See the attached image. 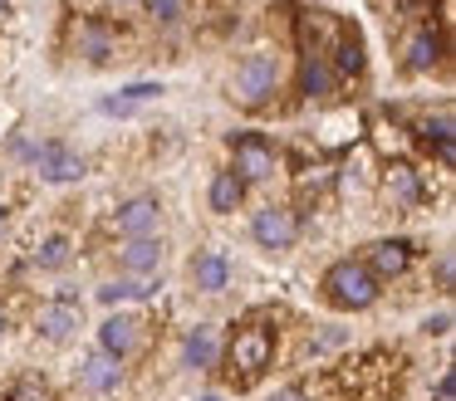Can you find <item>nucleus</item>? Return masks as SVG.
Returning a JSON list of instances; mask_svg holds the SVG:
<instances>
[{
    "label": "nucleus",
    "instance_id": "f257e3e1",
    "mask_svg": "<svg viewBox=\"0 0 456 401\" xmlns=\"http://www.w3.org/2000/svg\"><path fill=\"white\" fill-rule=\"evenodd\" d=\"M270 357H275V333L265 328V323H246V328L231 333V342L221 348V362H226V377L236 391L256 387L260 377H265Z\"/></svg>",
    "mask_w": 456,
    "mask_h": 401
},
{
    "label": "nucleus",
    "instance_id": "f03ea898",
    "mask_svg": "<svg viewBox=\"0 0 456 401\" xmlns=\"http://www.w3.org/2000/svg\"><path fill=\"white\" fill-rule=\"evenodd\" d=\"M324 299L334 303V309H344V313H363V309H373L378 303V293H383V284L373 279V274L363 269V260H334L324 269Z\"/></svg>",
    "mask_w": 456,
    "mask_h": 401
},
{
    "label": "nucleus",
    "instance_id": "7ed1b4c3",
    "mask_svg": "<svg viewBox=\"0 0 456 401\" xmlns=\"http://www.w3.org/2000/svg\"><path fill=\"white\" fill-rule=\"evenodd\" d=\"M280 93V54L275 49H256V54L240 59L236 78H231V98L240 108H265Z\"/></svg>",
    "mask_w": 456,
    "mask_h": 401
},
{
    "label": "nucleus",
    "instance_id": "20e7f679",
    "mask_svg": "<svg viewBox=\"0 0 456 401\" xmlns=\"http://www.w3.org/2000/svg\"><path fill=\"white\" fill-rule=\"evenodd\" d=\"M231 172H236L246 186H250V181H270V176L280 172L275 142H270V137H260V132L231 137Z\"/></svg>",
    "mask_w": 456,
    "mask_h": 401
},
{
    "label": "nucleus",
    "instance_id": "39448f33",
    "mask_svg": "<svg viewBox=\"0 0 456 401\" xmlns=\"http://www.w3.org/2000/svg\"><path fill=\"white\" fill-rule=\"evenodd\" d=\"M250 235H256L260 250H289L299 240V211L295 205H260L256 221H250Z\"/></svg>",
    "mask_w": 456,
    "mask_h": 401
},
{
    "label": "nucleus",
    "instance_id": "423d86ee",
    "mask_svg": "<svg viewBox=\"0 0 456 401\" xmlns=\"http://www.w3.org/2000/svg\"><path fill=\"white\" fill-rule=\"evenodd\" d=\"M84 328V303L74 299H50L35 309V333H40L45 342H54V348H64V342H74Z\"/></svg>",
    "mask_w": 456,
    "mask_h": 401
},
{
    "label": "nucleus",
    "instance_id": "0eeeda50",
    "mask_svg": "<svg viewBox=\"0 0 456 401\" xmlns=\"http://www.w3.org/2000/svg\"><path fill=\"white\" fill-rule=\"evenodd\" d=\"M109 225L123 240H148V235L162 230V201L158 196H133V201H123L118 211H113Z\"/></svg>",
    "mask_w": 456,
    "mask_h": 401
},
{
    "label": "nucleus",
    "instance_id": "6e6552de",
    "mask_svg": "<svg viewBox=\"0 0 456 401\" xmlns=\"http://www.w3.org/2000/svg\"><path fill=\"white\" fill-rule=\"evenodd\" d=\"M25 162H35V172H40L45 181H54V186L79 181V176H84V156L74 152V147H64V142H40V147H25Z\"/></svg>",
    "mask_w": 456,
    "mask_h": 401
},
{
    "label": "nucleus",
    "instance_id": "1a4fd4ad",
    "mask_svg": "<svg viewBox=\"0 0 456 401\" xmlns=\"http://www.w3.org/2000/svg\"><path fill=\"white\" fill-rule=\"evenodd\" d=\"M142 338H148V323L133 318V313H109V318L99 323V352H109V357L128 362L133 352L142 348Z\"/></svg>",
    "mask_w": 456,
    "mask_h": 401
},
{
    "label": "nucleus",
    "instance_id": "9d476101",
    "mask_svg": "<svg viewBox=\"0 0 456 401\" xmlns=\"http://www.w3.org/2000/svg\"><path fill=\"white\" fill-rule=\"evenodd\" d=\"M378 186H383V201L393 205V211H412V205L427 201V181L412 162H387Z\"/></svg>",
    "mask_w": 456,
    "mask_h": 401
},
{
    "label": "nucleus",
    "instance_id": "9b49d317",
    "mask_svg": "<svg viewBox=\"0 0 456 401\" xmlns=\"http://www.w3.org/2000/svg\"><path fill=\"white\" fill-rule=\"evenodd\" d=\"M412 260H417V245L403 240V235H397V240H373V245L363 250V269L373 274L378 284L407 274V269H412Z\"/></svg>",
    "mask_w": 456,
    "mask_h": 401
},
{
    "label": "nucleus",
    "instance_id": "f8f14e48",
    "mask_svg": "<svg viewBox=\"0 0 456 401\" xmlns=\"http://www.w3.org/2000/svg\"><path fill=\"white\" fill-rule=\"evenodd\" d=\"M187 279H191V289H197V293L231 289V260H226V250H197V254H191V264H187Z\"/></svg>",
    "mask_w": 456,
    "mask_h": 401
},
{
    "label": "nucleus",
    "instance_id": "ddd939ff",
    "mask_svg": "<svg viewBox=\"0 0 456 401\" xmlns=\"http://www.w3.org/2000/svg\"><path fill=\"white\" fill-rule=\"evenodd\" d=\"M123 377H128V372H123V362L109 357V352H99V348H94L89 357L79 362V387L94 391V397H109V391H118Z\"/></svg>",
    "mask_w": 456,
    "mask_h": 401
},
{
    "label": "nucleus",
    "instance_id": "4468645a",
    "mask_svg": "<svg viewBox=\"0 0 456 401\" xmlns=\"http://www.w3.org/2000/svg\"><path fill=\"white\" fill-rule=\"evenodd\" d=\"M436 64H442V35H436L432 25L412 29L407 44H403V68L407 74H432Z\"/></svg>",
    "mask_w": 456,
    "mask_h": 401
},
{
    "label": "nucleus",
    "instance_id": "2eb2a0df",
    "mask_svg": "<svg viewBox=\"0 0 456 401\" xmlns=\"http://www.w3.org/2000/svg\"><path fill=\"white\" fill-rule=\"evenodd\" d=\"M182 362H187L191 372H211L221 362V333L211 328V323H197V328H187V342H182Z\"/></svg>",
    "mask_w": 456,
    "mask_h": 401
},
{
    "label": "nucleus",
    "instance_id": "dca6fc26",
    "mask_svg": "<svg viewBox=\"0 0 456 401\" xmlns=\"http://www.w3.org/2000/svg\"><path fill=\"white\" fill-rule=\"evenodd\" d=\"M74 49H79L89 64H109V59L118 54V35H113L103 20H79V29H74Z\"/></svg>",
    "mask_w": 456,
    "mask_h": 401
},
{
    "label": "nucleus",
    "instance_id": "f3484780",
    "mask_svg": "<svg viewBox=\"0 0 456 401\" xmlns=\"http://www.w3.org/2000/svg\"><path fill=\"white\" fill-rule=\"evenodd\" d=\"M334 84H338V78H334V68H329L324 49H305V54H299V93L319 103V98L334 93Z\"/></svg>",
    "mask_w": 456,
    "mask_h": 401
},
{
    "label": "nucleus",
    "instance_id": "a211bd4d",
    "mask_svg": "<svg viewBox=\"0 0 456 401\" xmlns=\"http://www.w3.org/2000/svg\"><path fill=\"white\" fill-rule=\"evenodd\" d=\"M118 269L123 274H158L162 269V240L158 235H148V240H123V250H118Z\"/></svg>",
    "mask_w": 456,
    "mask_h": 401
},
{
    "label": "nucleus",
    "instance_id": "6ab92c4d",
    "mask_svg": "<svg viewBox=\"0 0 456 401\" xmlns=\"http://www.w3.org/2000/svg\"><path fill=\"white\" fill-rule=\"evenodd\" d=\"M162 289V279L158 274H118V279H109V284H99V303H128V299H152V293Z\"/></svg>",
    "mask_w": 456,
    "mask_h": 401
},
{
    "label": "nucleus",
    "instance_id": "aec40b11",
    "mask_svg": "<svg viewBox=\"0 0 456 401\" xmlns=\"http://www.w3.org/2000/svg\"><path fill=\"white\" fill-rule=\"evenodd\" d=\"M329 68H334V78L363 74V39H358L354 29H338L334 35V59H329Z\"/></svg>",
    "mask_w": 456,
    "mask_h": 401
},
{
    "label": "nucleus",
    "instance_id": "412c9836",
    "mask_svg": "<svg viewBox=\"0 0 456 401\" xmlns=\"http://www.w3.org/2000/svg\"><path fill=\"white\" fill-rule=\"evenodd\" d=\"M240 201H246V181H240L231 166L211 176V191H207V205H211V211H216V215H231Z\"/></svg>",
    "mask_w": 456,
    "mask_h": 401
},
{
    "label": "nucleus",
    "instance_id": "4be33fe9",
    "mask_svg": "<svg viewBox=\"0 0 456 401\" xmlns=\"http://www.w3.org/2000/svg\"><path fill=\"white\" fill-rule=\"evenodd\" d=\"M69 260H74V240H69V235H45V240L30 250V264H35V269H50V274L64 269Z\"/></svg>",
    "mask_w": 456,
    "mask_h": 401
},
{
    "label": "nucleus",
    "instance_id": "5701e85b",
    "mask_svg": "<svg viewBox=\"0 0 456 401\" xmlns=\"http://www.w3.org/2000/svg\"><path fill=\"white\" fill-rule=\"evenodd\" d=\"M373 142L383 147L393 162H407V156H403L407 152V137H403V127H397L393 117H378V123H373Z\"/></svg>",
    "mask_w": 456,
    "mask_h": 401
},
{
    "label": "nucleus",
    "instance_id": "b1692460",
    "mask_svg": "<svg viewBox=\"0 0 456 401\" xmlns=\"http://www.w3.org/2000/svg\"><path fill=\"white\" fill-rule=\"evenodd\" d=\"M142 5H148L152 25H162V29H172L182 15H187V0H142Z\"/></svg>",
    "mask_w": 456,
    "mask_h": 401
},
{
    "label": "nucleus",
    "instance_id": "393cba45",
    "mask_svg": "<svg viewBox=\"0 0 456 401\" xmlns=\"http://www.w3.org/2000/svg\"><path fill=\"white\" fill-rule=\"evenodd\" d=\"M11 401H54V397H50V387H45L40 377H20L15 391H11Z\"/></svg>",
    "mask_w": 456,
    "mask_h": 401
},
{
    "label": "nucleus",
    "instance_id": "a878e982",
    "mask_svg": "<svg viewBox=\"0 0 456 401\" xmlns=\"http://www.w3.org/2000/svg\"><path fill=\"white\" fill-rule=\"evenodd\" d=\"M422 137H427V142H436V147H442V142H452V113L427 117V123H422Z\"/></svg>",
    "mask_w": 456,
    "mask_h": 401
},
{
    "label": "nucleus",
    "instance_id": "bb28decb",
    "mask_svg": "<svg viewBox=\"0 0 456 401\" xmlns=\"http://www.w3.org/2000/svg\"><path fill=\"white\" fill-rule=\"evenodd\" d=\"M158 93H162V84H148V78H142V84L123 88V103H148V98H158Z\"/></svg>",
    "mask_w": 456,
    "mask_h": 401
},
{
    "label": "nucleus",
    "instance_id": "cd10ccee",
    "mask_svg": "<svg viewBox=\"0 0 456 401\" xmlns=\"http://www.w3.org/2000/svg\"><path fill=\"white\" fill-rule=\"evenodd\" d=\"M422 333H427V338H446V333H452V313H436V318H427Z\"/></svg>",
    "mask_w": 456,
    "mask_h": 401
},
{
    "label": "nucleus",
    "instance_id": "c85d7f7f",
    "mask_svg": "<svg viewBox=\"0 0 456 401\" xmlns=\"http://www.w3.org/2000/svg\"><path fill=\"white\" fill-rule=\"evenodd\" d=\"M265 401H314V397H309L305 387H280L275 397H265Z\"/></svg>",
    "mask_w": 456,
    "mask_h": 401
},
{
    "label": "nucleus",
    "instance_id": "c756f323",
    "mask_svg": "<svg viewBox=\"0 0 456 401\" xmlns=\"http://www.w3.org/2000/svg\"><path fill=\"white\" fill-rule=\"evenodd\" d=\"M436 401H456V377L452 372H442V381H436Z\"/></svg>",
    "mask_w": 456,
    "mask_h": 401
},
{
    "label": "nucleus",
    "instance_id": "7c9ffc66",
    "mask_svg": "<svg viewBox=\"0 0 456 401\" xmlns=\"http://www.w3.org/2000/svg\"><path fill=\"white\" fill-rule=\"evenodd\" d=\"M103 113H113V117H128V113H133V103H123V98H103Z\"/></svg>",
    "mask_w": 456,
    "mask_h": 401
},
{
    "label": "nucleus",
    "instance_id": "2f4dec72",
    "mask_svg": "<svg viewBox=\"0 0 456 401\" xmlns=\"http://www.w3.org/2000/svg\"><path fill=\"white\" fill-rule=\"evenodd\" d=\"M5 333H11V313L0 309V342H5Z\"/></svg>",
    "mask_w": 456,
    "mask_h": 401
},
{
    "label": "nucleus",
    "instance_id": "473e14b6",
    "mask_svg": "<svg viewBox=\"0 0 456 401\" xmlns=\"http://www.w3.org/2000/svg\"><path fill=\"white\" fill-rule=\"evenodd\" d=\"M5 15H11V0H0V20H5Z\"/></svg>",
    "mask_w": 456,
    "mask_h": 401
},
{
    "label": "nucleus",
    "instance_id": "72a5a7b5",
    "mask_svg": "<svg viewBox=\"0 0 456 401\" xmlns=\"http://www.w3.org/2000/svg\"><path fill=\"white\" fill-rule=\"evenodd\" d=\"M197 401H221V397H216V391H207V397H197Z\"/></svg>",
    "mask_w": 456,
    "mask_h": 401
},
{
    "label": "nucleus",
    "instance_id": "f704fd0d",
    "mask_svg": "<svg viewBox=\"0 0 456 401\" xmlns=\"http://www.w3.org/2000/svg\"><path fill=\"white\" fill-rule=\"evenodd\" d=\"M0 235H5V205H0Z\"/></svg>",
    "mask_w": 456,
    "mask_h": 401
},
{
    "label": "nucleus",
    "instance_id": "c9c22d12",
    "mask_svg": "<svg viewBox=\"0 0 456 401\" xmlns=\"http://www.w3.org/2000/svg\"><path fill=\"white\" fill-rule=\"evenodd\" d=\"M109 5H128V0H109Z\"/></svg>",
    "mask_w": 456,
    "mask_h": 401
}]
</instances>
